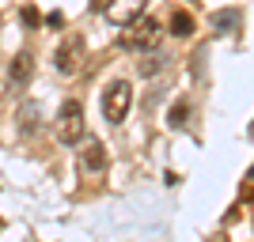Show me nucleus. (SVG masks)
<instances>
[{
  "label": "nucleus",
  "mask_w": 254,
  "mask_h": 242,
  "mask_svg": "<svg viewBox=\"0 0 254 242\" xmlns=\"http://www.w3.org/2000/svg\"><path fill=\"white\" fill-rule=\"evenodd\" d=\"M159 34H163V27H159V19H133L122 31V49H129V53H148L152 46L159 42Z\"/></svg>",
  "instance_id": "2"
},
{
  "label": "nucleus",
  "mask_w": 254,
  "mask_h": 242,
  "mask_svg": "<svg viewBox=\"0 0 254 242\" xmlns=\"http://www.w3.org/2000/svg\"><path fill=\"white\" fill-rule=\"evenodd\" d=\"M80 64H84V38H80V34H68V38L57 46V53H53V68L61 76H72Z\"/></svg>",
  "instance_id": "4"
},
{
  "label": "nucleus",
  "mask_w": 254,
  "mask_h": 242,
  "mask_svg": "<svg viewBox=\"0 0 254 242\" xmlns=\"http://www.w3.org/2000/svg\"><path fill=\"white\" fill-rule=\"evenodd\" d=\"M193 27H197V23H193V15L190 11H171V34H175V38H190L193 34Z\"/></svg>",
  "instance_id": "9"
},
{
  "label": "nucleus",
  "mask_w": 254,
  "mask_h": 242,
  "mask_svg": "<svg viewBox=\"0 0 254 242\" xmlns=\"http://www.w3.org/2000/svg\"><path fill=\"white\" fill-rule=\"evenodd\" d=\"M239 19H243V15H239V11H216V15H212V27H216V31H235V23H239Z\"/></svg>",
  "instance_id": "12"
},
{
  "label": "nucleus",
  "mask_w": 254,
  "mask_h": 242,
  "mask_svg": "<svg viewBox=\"0 0 254 242\" xmlns=\"http://www.w3.org/2000/svg\"><path fill=\"white\" fill-rule=\"evenodd\" d=\"M243 193H247V197H254V167H251V170H247V182H243Z\"/></svg>",
  "instance_id": "14"
},
{
  "label": "nucleus",
  "mask_w": 254,
  "mask_h": 242,
  "mask_svg": "<svg viewBox=\"0 0 254 242\" xmlns=\"http://www.w3.org/2000/svg\"><path fill=\"white\" fill-rule=\"evenodd\" d=\"M163 68H167V57H163V53H156V49H148V57L137 64L140 76H156V72H163Z\"/></svg>",
  "instance_id": "11"
},
{
  "label": "nucleus",
  "mask_w": 254,
  "mask_h": 242,
  "mask_svg": "<svg viewBox=\"0 0 254 242\" xmlns=\"http://www.w3.org/2000/svg\"><path fill=\"white\" fill-rule=\"evenodd\" d=\"M99 106H103V117L110 125H122L129 117V106H133V84H129V80H114V84L103 91Z\"/></svg>",
  "instance_id": "1"
},
{
  "label": "nucleus",
  "mask_w": 254,
  "mask_h": 242,
  "mask_svg": "<svg viewBox=\"0 0 254 242\" xmlns=\"http://www.w3.org/2000/svg\"><path fill=\"white\" fill-rule=\"evenodd\" d=\"M23 23H27V27H42V15H38V8H34V4H27V8H23Z\"/></svg>",
  "instance_id": "13"
},
{
  "label": "nucleus",
  "mask_w": 254,
  "mask_h": 242,
  "mask_svg": "<svg viewBox=\"0 0 254 242\" xmlns=\"http://www.w3.org/2000/svg\"><path fill=\"white\" fill-rule=\"evenodd\" d=\"M38 114H42V110H38V102H23L19 117H15V133H19V137H34V133H38V125H42V121H38Z\"/></svg>",
  "instance_id": "7"
},
{
  "label": "nucleus",
  "mask_w": 254,
  "mask_h": 242,
  "mask_svg": "<svg viewBox=\"0 0 254 242\" xmlns=\"http://www.w3.org/2000/svg\"><path fill=\"white\" fill-rule=\"evenodd\" d=\"M31 76H34V57L31 53H15L8 64V80L15 87H23V84H31Z\"/></svg>",
  "instance_id": "6"
},
{
  "label": "nucleus",
  "mask_w": 254,
  "mask_h": 242,
  "mask_svg": "<svg viewBox=\"0 0 254 242\" xmlns=\"http://www.w3.org/2000/svg\"><path fill=\"white\" fill-rule=\"evenodd\" d=\"M190 98H179V102H175V106H171V114H167V125L171 129H182V125H186V121H190Z\"/></svg>",
  "instance_id": "10"
},
{
  "label": "nucleus",
  "mask_w": 254,
  "mask_h": 242,
  "mask_svg": "<svg viewBox=\"0 0 254 242\" xmlns=\"http://www.w3.org/2000/svg\"><path fill=\"white\" fill-rule=\"evenodd\" d=\"M144 4L148 0H106V19L110 23H118V27H129L133 19H140L144 15Z\"/></svg>",
  "instance_id": "5"
},
{
  "label": "nucleus",
  "mask_w": 254,
  "mask_h": 242,
  "mask_svg": "<svg viewBox=\"0 0 254 242\" xmlns=\"http://www.w3.org/2000/svg\"><path fill=\"white\" fill-rule=\"evenodd\" d=\"M80 163H84L87 170H106L110 159H106V147L103 144H87L84 151H80Z\"/></svg>",
  "instance_id": "8"
},
{
  "label": "nucleus",
  "mask_w": 254,
  "mask_h": 242,
  "mask_svg": "<svg viewBox=\"0 0 254 242\" xmlns=\"http://www.w3.org/2000/svg\"><path fill=\"white\" fill-rule=\"evenodd\" d=\"M80 137H84V106H80V98H64L57 110V140L76 144Z\"/></svg>",
  "instance_id": "3"
}]
</instances>
